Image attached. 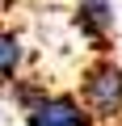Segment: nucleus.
<instances>
[{
    "label": "nucleus",
    "mask_w": 122,
    "mask_h": 126,
    "mask_svg": "<svg viewBox=\"0 0 122 126\" xmlns=\"http://www.w3.org/2000/svg\"><path fill=\"white\" fill-rule=\"evenodd\" d=\"M80 101L97 122H118L122 118V67L114 59H97L80 76Z\"/></svg>",
    "instance_id": "f257e3e1"
},
{
    "label": "nucleus",
    "mask_w": 122,
    "mask_h": 126,
    "mask_svg": "<svg viewBox=\"0 0 122 126\" xmlns=\"http://www.w3.org/2000/svg\"><path fill=\"white\" fill-rule=\"evenodd\" d=\"M25 122L30 126H93L97 118L72 93H46L34 109H25Z\"/></svg>",
    "instance_id": "f03ea898"
},
{
    "label": "nucleus",
    "mask_w": 122,
    "mask_h": 126,
    "mask_svg": "<svg viewBox=\"0 0 122 126\" xmlns=\"http://www.w3.org/2000/svg\"><path fill=\"white\" fill-rule=\"evenodd\" d=\"M76 25H80V34H88L105 50V42L114 34V4L109 0H80L76 4Z\"/></svg>",
    "instance_id": "7ed1b4c3"
},
{
    "label": "nucleus",
    "mask_w": 122,
    "mask_h": 126,
    "mask_svg": "<svg viewBox=\"0 0 122 126\" xmlns=\"http://www.w3.org/2000/svg\"><path fill=\"white\" fill-rule=\"evenodd\" d=\"M21 63H25V46L13 30H0V84H13L21 76Z\"/></svg>",
    "instance_id": "20e7f679"
},
{
    "label": "nucleus",
    "mask_w": 122,
    "mask_h": 126,
    "mask_svg": "<svg viewBox=\"0 0 122 126\" xmlns=\"http://www.w3.org/2000/svg\"><path fill=\"white\" fill-rule=\"evenodd\" d=\"M9 88H13V101H17L21 109H34V105L46 97V84H42V80H13Z\"/></svg>",
    "instance_id": "39448f33"
}]
</instances>
